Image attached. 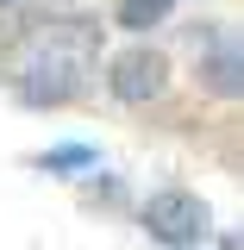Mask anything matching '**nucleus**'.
Returning a JSON list of instances; mask_svg holds the SVG:
<instances>
[{
	"label": "nucleus",
	"mask_w": 244,
	"mask_h": 250,
	"mask_svg": "<svg viewBox=\"0 0 244 250\" xmlns=\"http://www.w3.org/2000/svg\"><path fill=\"white\" fill-rule=\"evenodd\" d=\"M75 163H94V150H50L44 169H75Z\"/></svg>",
	"instance_id": "423d86ee"
},
{
	"label": "nucleus",
	"mask_w": 244,
	"mask_h": 250,
	"mask_svg": "<svg viewBox=\"0 0 244 250\" xmlns=\"http://www.w3.org/2000/svg\"><path fill=\"white\" fill-rule=\"evenodd\" d=\"M138 219H144V231H151L156 244H176V250L200 244V238H207V225H213L207 200H200V194H188V188H163V194H151Z\"/></svg>",
	"instance_id": "f03ea898"
},
{
	"label": "nucleus",
	"mask_w": 244,
	"mask_h": 250,
	"mask_svg": "<svg viewBox=\"0 0 244 250\" xmlns=\"http://www.w3.org/2000/svg\"><path fill=\"white\" fill-rule=\"evenodd\" d=\"M176 13V0H119V25L125 31H151V25H163Z\"/></svg>",
	"instance_id": "20e7f679"
},
{
	"label": "nucleus",
	"mask_w": 244,
	"mask_h": 250,
	"mask_svg": "<svg viewBox=\"0 0 244 250\" xmlns=\"http://www.w3.org/2000/svg\"><path fill=\"white\" fill-rule=\"evenodd\" d=\"M207 82H213L219 94H238V57H213L207 62Z\"/></svg>",
	"instance_id": "39448f33"
},
{
	"label": "nucleus",
	"mask_w": 244,
	"mask_h": 250,
	"mask_svg": "<svg viewBox=\"0 0 244 250\" xmlns=\"http://www.w3.org/2000/svg\"><path fill=\"white\" fill-rule=\"evenodd\" d=\"M94 62V31L75 25V19H57V25H38L19 44V94L38 100V106H57L82 88Z\"/></svg>",
	"instance_id": "f257e3e1"
},
{
	"label": "nucleus",
	"mask_w": 244,
	"mask_h": 250,
	"mask_svg": "<svg viewBox=\"0 0 244 250\" xmlns=\"http://www.w3.org/2000/svg\"><path fill=\"white\" fill-rule=\"evenodd\" d=\"M163 88H169V57H156V50H125V57H113V94H119L125 106H144Z\"/></svg>",
	"instance_id": "7ed1b4c3"
},
{
	"label": "nucleus",
	"mask_w": 244,
	"mask_h": 250,
	"mask_svg": "<svg viewBox=\"0 0 244 250\" xmlns=\"http://www.w3.org/2000/svg\"><path fill=\"white\" fill-rule=\"evenodd\" d=\"M0 6H13V0H0Z\"/></svg>",
	"instance_id": "0eeeda50"
}]
</instances>
